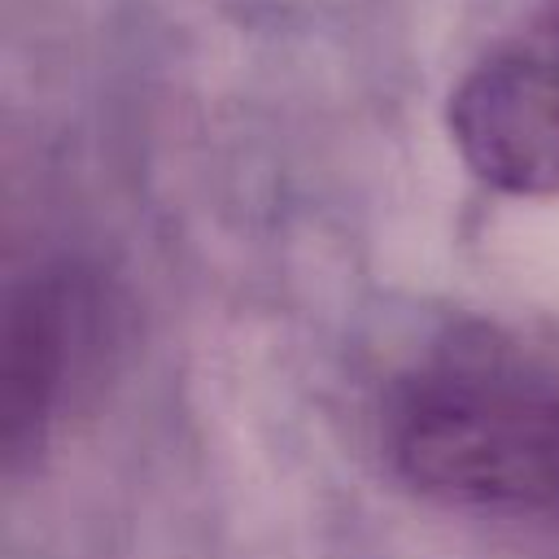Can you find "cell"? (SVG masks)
<instances>
[{"mask_svg":"<svg viewBox=\"0 0 559 559\" xmlns=\"http://www.w3.org/2000/svg\"><path fill=\"white\" fill-rule=\"evenodd\" d=\"M389 467L424 498L533 515L559 507V362L493 323H459L380 397Z\"/></svg>","mask_w":559,"mask_h":559,"instance_id":"obj_1","label":"cell"},{"mask_svg":"<svg viewBox=\"0 0 559 559\" xmlns=\"http://www.w3.org/2000/svg\"><path fill=\"white\" fill-rule=\"evenodd\" d=\"M463 166L511 197H559V0L498 39L450 92Z\"/></svg>","mask_w":559,"mask_h":559,"instance_id":"obj_2","label":"cell"},{"mask_svg":"<svg viewBox=\"0 0 559 559\" xmlns=\"http://www.w3.org/2000/svg\"><path fill=\"white\" fill-rule=\"evenodd\" d=\"M100 332L105 293L79 262H52L13 284L0 328V454L9 472L44 454Z\"/></svg>","mask_w":559,"mask_h":559,"instance_id":"obj_3","label":"cell"}]
</instances>
